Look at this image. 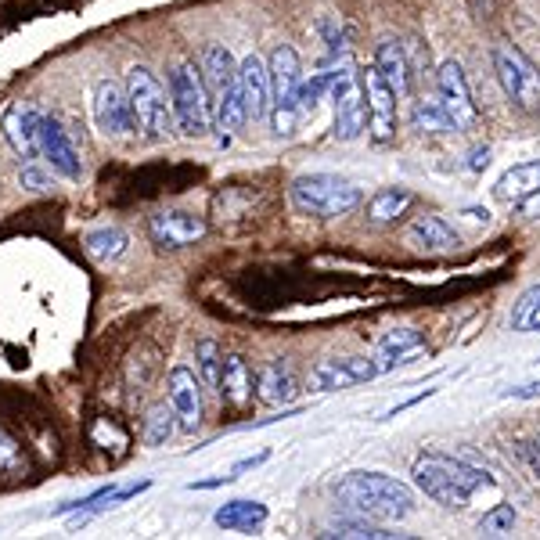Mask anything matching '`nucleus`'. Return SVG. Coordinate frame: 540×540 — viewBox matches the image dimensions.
Wrapping results in <instances>:
<instances>
[{"mask_svg":"<svg viewBox=\"0 0 540 540\" xmlns=\"http://www.w3.org/2000/svg\"><path fill=\"white\" fill-rule=\"evenodd\" d=\"M422 350H425V339L418 335V328H393L386 339L378 342L375 360L382 371H393L400 368V364H407L411 357H418Z\"/></svg>","mask_w":540,"mask_h":540,"instance_id":"obj_22","label":"nucleus"},{"mask_svg":"<svg viewBox=\"0 0 540 540\" xmlns=\"http://www.w3.org/2000/svg\"><path fill=\"white\" fill-rule=\"evenodd\" d=\"M238 87H242L245 116L270 119V108H274V98H270V69L260 62V54H245L242 62H238Z\"/></svg>","mask_w":540,"mask_h":540,"instance_id":"obj_15","label":"nucleus"},{"mask_svg":"<svg viewBox=\"0 0 540 540\" xmlns=\"http://www.w3.org/2000/svg\"><path fill=\"white\" fill-rule=\"evenodd\" d=\"M126 245H130V238H126V231H119V227H98V231H90L87 238H83L87 256L90 260H98V263L123 260Z\"/></svg>","mask_w":540,"mask_h":540,"instance_id":"obj_26","label":"nucleus"},{"mask_svg":"<svg viewBox=\"0 0 540 540\" xmlns=\"http://www.w3.org/2000/svg\"><path fill=\"white\" fill-rule=\"evenodd\" d=\"M494 72L501 80L504 94L522 108V112H537L540 108V69L519 51L515 44L494 47Z\"/></svg>","mask_w":540,"mask_h":540,"instance_id":"obj_8","label":"nucleus"},{"mask_svg":"<svg viewBox=\"0 0 540 540\" xmlns=\"http://www.w3.org/2000/svg\"><path fill=\"white\" fill-rule=\"evenodd\" d=\"M126 98H130V116H134V126L141 130L148 141H166L173 134V105L166 98L162 83L155 80L152 69L144 65H134L126 72Z\"/></svg>","mask_w":540,"mask_h":540,"instance_id":"obj_4","label":"nucleus"},{"mask_svg":"<svg viewBox=\"0 0 540 540\" xmlns=\"http://www.w3.org/2000/svg\"><path fill=\"white\" fill-rule=\"evenodd\" d=\"M436 94H440L443 108L450 112V119H454L458 130H476L479 108L476 101H472V90H468L461 62H454V58L440 62V69H436Z\"/></svg>","mask_w":540,"mask_h":540,"instance_id":"obj_9","label":"nucleus"},{"mask_svg":"<svg viewBox=\"0 0 540 540\" xmlns=\"http://www.w3.org/2000/svg\"><path fill=\"white\" fill-rule=\"evenodd\" d=\"M519 213L530 216V220H540V191H533L530 198H522V202H519Z\"/></svg>","mask_w":540,"mask_h":540,"instance_id":"obj_42","label":"nucleus"},{"mask_svg":"<svg viewBox=\"0 0 540 540\" xmlns=\"http://www.w3.org/2000/svg\"><path fill=\"white\" fill-rule=\"evenodd\" d=\"M270 98H274V108H296V90L299 83H303V62H299L296 47H274V54H270Z\"/></svg>","mask_w":540,"mask_h":540,"instance_id":"obj_17","label":"nucleus"},{"mask_svg":"<svg viewBox=\"0 0 540 540\" xmlns=\"http://www.w3.org/2000/svg\"><path fill=\"white\" fill-rule=\"evenodd\" d=\"M288 198L306 216H346L360 206V188L335 173H303L292 180Z\"/></svg>","mask_w":540,"mask_h":540,"instance_id":"obj_5","label":"nucleus"},{"mask_svg":"<svg viewBox=\"0 0 540 540\" xmlns=\"http://www.w3.org/2000/svg\"><path fill=\"white\" fill-rule=\"evenodd\" d=\"M515 332H540V285H530L512 306Z\"/></svg>","mask_w":540,"mask_h":540,"instance_id":"obj_30","label":"nucleus"},{"mask_svg":"<svg viewBox=\"0 0 540 540\" xmlns=\"http://www.w3.org/2000/svg\"><path fill=\"white\" fill-rule=\"evenodd\" d=\"M202 234H206V220L184 209H166L148 220V238L159 249H184V245H195Z\"/></svg>","mask_w":540,"mask_h":540,"instance_id":"obj_13","label":"nucleus"},{"mask_svg":"<svg viewBox=\"0 0 540 540\" xmlns=\"http://www.w3.org/2000/svg\"><path fill=\"white\" fill-rule=\"evenodd\" d=\"M414 195L404 188H382L371 195L368 202V216L375 220V224H393V220H400V216L411 209Z\"/></svg>","mask_w":540,"mask_h":540,"instance_id":"obj_27","label":"nucleus"},{"mask_svg":"<svg viewBox=\"0 0 540 540\" xmlns=\"http://www.w3.org/2000/svg\"><path fill=\"white\" fill-rule=\"evenodd\" d=\"M407 242L425 252H450V249H458L461 238L454 234V227H450L443 216H418V220L407 227Z\"/></svg>","mask_w":540,"mask_h":540,"instance_id":"obj_21","label":"nucleus"},{"mask_svg":"<svg viewBox=\"0 0 540 540\" xmlns=\"http://www.w3.org/2000/svg\"><path fill=\"white\" fill-rule=\"evenodd\" d=\"M533 191H540V159L519 162L512 170H504L494 184V198L508 202V206H519L522 198H530Z\"/></svg>","mask_w":540,"mask_h":540,"instance_id":"obj_20","label":"nucleus"},{"mask_svg":"<svg viewBox=\"0 0 540 540\" xmlns=\"http://www.w3.org/2000/svg\"><path fill=\"white\" fill-rule=\"evenodd\" d=\"M36 130H40V152L51 159V170L62 173L65 180H80L83 177L80 152L72 148V141H69V134L62 130V123H58L54 116H40Z\"/></svg>","mask_w":540,"mask_h":540,"instance_id":"obj_16","label":"nucleus"},{"mask_svg":"<svg viewBox=\"0 0 540 540\" xmlns=\"http://www.w3.org/2000/svg\"><path fill=\"white\" fill-rule=\"evenodd\" d=\"M321 537H371V540H382V537H396V533L382 530V526H375L371 519H357V515H353V522H335L332 530L321 533Z\"/></svg>","mask_w":540,"mask_h":540,"instance_id":"obj_35","label":"nucleus"},{"mask_svg":"<svg viewBox=\"0 0 540 540\" xmlns=\"http://www.w3.org/2000/svg\"><path fill=\"white\" fill-rule=\"evenodd\" d=\"M522 454H526V461H530L533 476L540 479V436H537V440H530V443H522Z\"/></svg>","mask_w":540,"mask_h":540,"instance_id":"obj_41","label":"nucleus"},{"mask_svg":"<svg viewBox=\"0 0 540 540\" xmlns=\"http://www.w3.org/2000/svg\"><path fill=\"white\" fill-rule=\"evenodd\" d=\"M267 461V450H260V454H252V458H242V461H234V476H242V472H249V468H256V465H263Z\"/></svg>","mask_w":540,"mask_h":540,"instance_id":"obj_43","label":"nucleus"},{"mask_svg":"<svg viewBox=\"0 0 540 540\" xmlns=\"http://www.w3.org/2000/svg\"><path fill=\"white\" fill-rule=\"evenodd\" d=\"M328 87H332V72H317V76H314L310 83H299V90H296L299 116H303V112H314L317 101L328 98Z\"/></svg>","mask_w":540,"mask_h":540,"instance_id":"obj_33","label":"nucleus"},{"mask_svg":"<svg viewBox=\"0 0 540 540\" xmlns=\"http://www.w3.org/2000/svg\"><path fill=\"white\" fill-rule=\"evenodd\" d=\"M328 101L335 105V137L339 141H357L368 130V87H364V76L350 62H342L332 72Z\"/></svg>","mask_w":540,"mask_h":540,"instance_id":"obj_7","label":"nucleus"},{"mask_svg":"<svg viewBox=\"0 0 540 540\" xmlns=\"http://www.w3.org/2000/svg\"><path fill=\"white\" fill-rule=\"evenodd\" d=\"M292 393H296V378H292L288 364H281V360L263 364L260 375H256V396H260L263 404H270V407L288 404Z\"/></svg>","mask_w":540,"mask_h":540,"instance_id":"obj_24","label":"nucleus"},{"mask_svg":"<svg viewBox=\"0 0 540 540\" xmlns=\"http://www.w3.org/2000/svg\"><path fill=\"white\" fill-rule=\"evenodd\" d=\"M234 479V472L231 476H216V479H198V483H191L188 490H213V486H227Z\"/></svg>","mask_w":540,"mask_h":540,"instance_id":"obj_45","label":"nucleus"},{"mask_svg":"<svg viewBox=\"0 0 540 540\" xmlns=\"http://www.w3.org/2000/svg\"><path fill=\"white\" fill-rule=\"evenodd\" d=\"M411 123H414V130H422V134H447V130H458L454 119H450V112L443 108V101H429V98L414 101Z\"/></svg>","mask_w":540,"mask_h":540,"instance_id":"obj_28","label":"nucleus"},{"mask_svg":"<svg viewBox=\"0 0 540 540\" xmlns=\"http://www.w3.org/2000/svg\"><path fill=\"white\" fill-rule=\"evenodd\" d=\"M26 472H29V461L26 454H22V447L0 429V479H26Z\"/></svg>","mask_w":540,"mask_h":540,"instance_id":"obj_31","label":"nucleus"},{"mask_svg":"<svg viewBox=\"0 0 540 540\" xmlns=\"http://www.w3.org/2000/svg\"><path fill=\"white\" fill-rule=\"evenodd\" d=\"M465 216L472 224H490V213H486V209H465Z\"/></svg>","mask_w":540,"mask_h":540,"instance_id":"obj_46","label":"nucleus"},{"mask_svg":"<svg viewBox=\"0 0 540 540\" xmlns=\"http://www.w3.org/2000/svg\"><path fill=\"white\" fill-rule=\"evenodd\" d=\"M537 360H540V357H537Z\"/></svg>","mask_w":540,"mask_h":540,"instance_id":"obj_47","label":"nucleus"},{"mask_svg":"<svg viewBox=\"0 0 540 540\" xmlns=\"http://www.w3.org/2000/svg\"><path fill=\"white\" fill-rule=\"evenodd\" d=\"M486 166H490V148H476V152L468 155V170L472 173L486 170Z\"/></svg>","mask_w":540,"mask_h":540,"instance_id":"obj_44","label":"nucleus"},{"mask_svg":"<svg viewBox=\"0 0 540 540\" xmlns=\"http://www.w3.org/2000/svg\"><path fill=\"white\" fill-rule=\"evenodd\" d=\"M364 87H368V137L375 144H389L396 137V94L382 72L371 65V72L364 76Z\"/></svg>","mask_w":540,"mask_h":540,"instance_id":"obj_12","label":"nucleus"},{"mask_svg":"<svg viewBox=\"0 0 540 540\" xmlns=\"http://www.w3.org/2000/svg\"><path fill=\"white\" fill-rule=\"evenodd\" d=\"M36 123H40V112H36L33 105L15 101V105L4 108L0 130H4L8 144L15 148V155H22V159H36V155H40V130H36Z\"/></svg>","mask_w":540,"mask_h":540,"instance_id":"obj_18","label":"nucleus"},{"mask_svg":"<svg viewBox=\"0 0 540 540\" xmlns=\"http://www.w3.org/2000/svg\"><path fill=\"white\" fill-rule=\"evenodd\" d=\"M216 393H220V400H224L227 407H245L252 400V371H249V360H245L242 353L224 357Z\"/></svg>","mask_w":540,"mask_h":540,"instance_id":"obj_19","label":"nucleus"},{"mask_svg":"<svg viewBox=\"0 0 540 540\" xmlns=\"http://www.w3.org/2000/svg\"><path fill=\"white\" fill-rule=\"evenodd\" d=\"M195 360H198V375H202V382L216 389L220 368H224V353H220V346H216L213 339H202L195 346Z\"/></svg>","mask_w":540,"mask_h":540,"instance_id":"obj_32","label":"nucleus"},{"mask_svg":"<svg viewBox=\"0 0 540 540\" xmlns=\"http://www.w3.org/2000/svg\"><path fill=\"white\" fill-rule=\"evenodd\" d=\"M414 486L422 490L429 501L450 512H465L472 497L479 490H494V476L479 465H468L461 458H447V454H422L411 468Z\"/></svg>","mask_w":540,"mask_h":540,"instance_id":"obj_2","label":"nucleus"},{"mask_svg":"<svg viewBox=\"0 0 540 540\" xmlns=\"http://www.w3.org/2000/svg\"><path fill=\"white\" fill-rule=\"evenodd\" d=\"M512 526H515L512 504H494V508L479 519V530L490 533V537H504V533H512Z\"/></svg>","mask_w":540,"mask_h":540,"instance_id":"obj_36","label":"nucleus"},{"mask_svg":"<svg viewBox=\"0 0 540 540\" xmlns=\"http://www.w3.org/2000/svg\"><path fill=\"white\" fill-rule=\"evenodd\" d=\"M170 105L173 119L188 137H202L209 130L213 108H209L206 80L191 62H177L170 69Z\"/></svg>","mask_w":540,"mask_h":540,"instance_id":"obj_6","label":"nucleus"},{"mask_svg":"<svg viewBox=\"0 0 540 540\" xmlns=\"http://www.w3.org/2000/svg\"><path fill=\"white\" fill-rule=\"evenodd\" d=\"M202 80H206L209 108H213L216 123L224 130H242L245 116V101L242 87H238V62L224 44L206 47V58H202Z\"/></svg>","mask_w":540,"mask_h":540,"instance_id":"obj_3","label":"nucleus"},{"mask_svg":"<svg viewBox=\"0 0 540 540\" xmlns=\"http://www.w3.org/2000/svg\"><path fill=\"white\" fill-rule=\"evenodd\" d=\"M213 522L220 530H256L267 522V504L260 501H227L224 508H216Z\"/></svg>","mask_w":540,"mask_h":540,"instance_id":"obj_25","label":"nucleus"},{"mask_svg":"<svg viewBox=\"0 0 540 540\" xmlns=\"http://www.w3.org/2000/svg\"><path fill=\"white\" fill-rule=\"evenodd\" d=\"M317 29H321V36H324V44H328V51L339 58L342 51H346V40H342V29H339V22L335 18H321L317 22Z\"/></svg>","mask_w":540,"mask_h":540,"instance_id":"obj_38","label":"nucleus"},{"mask_svg":"<svg viewBox=\"0 0 540 540\" xmlns=\"http://www.w3.org/2000/svg\"><path fill=\"white\" fill-rule=\"evenodd\" d=\"M18 180H22V188H26V191H47V188H51V180H47V173H44V170H36V166H22Z\"/></svg>","mask_w":540,"mask_h":540,"instance_id":"obj_39","label":"nucleus"},{"mask_svg":"<svg viewBox=\"0 0 540 540\" xmlns=\"http://www.w3.org/2000/svg\"><path fill=\"white\" fill-rule=\"evenodd\" d=\"M94 126H98L105 137H119L126 134L130 126H134V116H130V98H126L123 90L116 87L112 80H101L94 87Z\"/></svg>","mask_w":540,"mask_h":540,"instance_id":"obj_14","label":"nucleus"},{"mask_svg":"<svg viewBox=\"0 0 540 540\" xmlns=\"http://www.w3.org/2000/svg\"><path fill=\"white\" fill-rule=\"evenodd\" d=\"M382 375L375 357H346V360H317L314 371H310V386L317 393H335V389H350L360 382H371V378Z\"/></svg>","mask_w":540,"mask_h":540,"instance_id":"obj_10","label":"nucleus"},{"mask_svg":"<svg viewBox=\"0 0 540 540\" xmlns=\"http://www.w3.org/2000/svg\"><path fill=\"white\" fill-rule=\"evenodd\" d=\"M177 432V414L170 404H155L148 407V418H144V443L148 447H162L170 443V436Z\"/></svg>","mask_w":540,"mask_h":540,"instance_id":"obj_29","label":"nucleus"},{"mask_svg":"<svg viewBox=\"0 0 540 540\" xmlns=\"http://www.w3.org/2000/svg\"><path fill=\"white\" fill-rule=\"evenodd\" d=\"M152 371H155V350H137L130 357V368H126V382L134 393H144L148 382H152Z\"/></svg>","mask_w":540,"mask_h":540,"instance_id":"obj_34","label":"nucleus"},{"mask_svg":"<svg viewBox=\"0 0 540 540\" xmlns=\"http://www.w3.org/2000/svg\"><path fill=\"white\" fill-rule=\"evenodd\" d=\"M339 508L357 519L371 522H400L414 512V490L386 472H346L332 486Z\"/></svg>","mask_w":540,"mask_h":540,"instance_id":"obj_1","label":"nucleus"},{"mask_svg":"<svg viewBox=\"0 0 540 540\" xmlns=\"http://www.w3.org/2000/svg\"><path fill=\"white\" fill-rule=\"evenodd\" d=\"M501 396H508V400H540V382H522V386H508Z\"/></svg>","mask_w":540,"mask_h":540,"instance_id":"obj_40","label":"nucleus"},{"mask_svg":"<svg viewBox=\"0 0 540 540\" xmlns=\"http://www.w3.org/2000/svg\"><path fill=\"white\" fill-rule=\"evenodd\" d=\"M90 436H94V443H98V447H108V443H116V450L126 447V432L116 429V425L108 422V418L94 422V432H90Z\"/></svg>","mask_w":540,"mask_h":540,"instance_id":"obj_37","label":"nucleus"},{"mask_svg":"<svg viewBox=\"0 0 540 540\" xmlns=\"http://www.w3.org/2000/svg\"><path fill=\"white\" fill-rule=\"evenodd\" d=\"M166 396H170V407L177 414V429L180 432H195L202 425V382L195 378V371L177 364L166 375Z\"/></svg>","mask_w":540,"mask_h":540,"instance_id":"obj_11","label":"nucleus"},{"mask_svg":"<svg viewBox=\"0 0 540 540\" xmlns=\"http://www.w3.org/2000/svg\"><path fill=\"white\" fill-rule=\"evenodd\" d=\"M375 69L382 72V80L389 83V87L404 98V94H411V65H407V47L396 44V40H382L375 51Z\"/></svg>","mask_w":540,"mask_h":540,"instance_id":"obj_23","label":"nucleus"}]
</instances>
